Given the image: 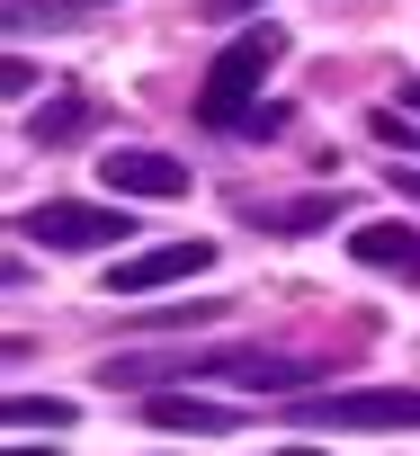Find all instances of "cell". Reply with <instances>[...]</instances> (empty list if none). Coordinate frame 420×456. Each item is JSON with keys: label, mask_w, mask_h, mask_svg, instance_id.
<instances>
[{"label": "cell", "mask_w": 420, "mask_h": 456, "mask_svg": "<svg viewBox=\"0 0 420 456\" xmlns=\"http://www.w3.org/2000/svg\"><path fill=\"white\" fill-rule=\"evenodd\" d=\"M206 10H215V19H233V10H251V0H206Z\"/></svg>", "instance_id": "obj_12"}, {"label": "cell", "mask_w": 420, "mask_h": 456, "mask_svg": "<svg viewBox=\"0 0 420 456\" xmlns=\"http://www.w3.org/2000/svg\"><path fill=\"white\" fill-rule=\"evenodd\" d=\"M99 179H108V188H125V197H152V206H161V197H188V170H179L170 152H134V143H125V152H108V161H99Z\"/></svg>", "instance_id": "obj_6"}, {"label": "cell", "mask_w": 420, "mask_h": 456, "mask_svg": "<svg viewBox=\"0 0 420 456\" xmlns=\"http://www.w3.org/2000/svg\"><path fill=\"white\" fill-rule=\"evenodd\" d=\"M215 269V242H152V251H134V260H108V296H152V287H188V278H206Z\"/></svg>", "instance_id": "obj_4"}, {"label": "cell", "mask_w": 420, "mask_h": 456, "mask_svg": "<svg viewBox=\"0 0 420 456\" xmlns=\"http://www.w3.org/2000/svg\"><path fill=\"white\" fill-rule=\"evenodd\" d=\"M81 403H54V394H10V429H72Z\"/></svg>", "instance_id": "obj_8"}, {"label": "cell", "mask_w": 420, "mask_h": 456, "mask_svg": "<svg viewBox=\"0 0 420 456\" xmlns=\"http://www.w3.org/2000/svg\"><path fill=\"white\" fill-rule=\"evenodd\" d=\"M349 260L376 269V278L420 287V233H411V224H358V233H349Z\"/></svg>", "instance_id": "obj_5"}, {"label": "cell", "mask_w": 420, "mask_h": 456, "mask_svg": "<svg viewBox=\"0 0 420 456\" xmlns=\"http://www.w3.org/2000/svg\"><path fill=\"white\" fill-rule=\"evenodd\" d=\"M143 420H152V429H188V438H224V429H242L233 403H188V394H152Z\"/></svg>", "instance_id": "obj_7"}, {"label": "cell", "mask_w": 420, "mask_h": 456, "mask_svg": "<svg viewBox=\"0 0 420 456\" xmlns=\"http://www.w3.org/2000/svg\"><path fill=\"white\" fill-rule=\"evenodd\" d=\"M242 215H251V224H287V233H295V224H322V215H331V197H304V206H260V197H251Z\"/></svg>", "instance_id": "obj_10"}, {"label": "cell", "mask_w": 420, "mask_h": 456, "mask_svg": "<svg viewBox=\"0 0 420 456\" xmlns=\"http://www.w3.org/2000/svg\"><path fill=\"white\" fill-rule=\"evenodd\" d=\"M278 456H331V447H278Z\"/></svg>", "instance_id": "obj_13"}, {"label": "cell", "mask_w": 420, "mask_h": 456, "mask_svg": "<svg viewBox=\"0 0 420 456\" xmlns=\"http://www.w3.org/2000/svg\"><path fill=\"white\" fill-rule=\"evenodd\" d=\"M81 10H90V0H81Z\"/></svg>", "instance_id": "obj_15"}, {"label": "cell", "mask_w": 420, "mask_h": 456, "mask_svg": "<svg viewBox=\"0 0 420 456\" xmlns=\"http://www.w3.org/2000/svg\"><path fill=\"white\" fill-rule=\"evenodd\" d=\"M81 117H90L81 99H54V108H36V117H28V134H36V143H72V134H81Z\"/></svg>", "instance_id": "obj_9"}, {"label": "cell", "mask_w": 420, "mask_h": 456, "mask_svg": "<svg viewBox=\"0 0 420 456\" xmlns=\"http://www.w3.org/2000/svg\"><path fill=\"white\" fill-rule=\"evenodd\" d=\"M10 456H36V447H28V438H19V447H10Z\"/></svg>", "instance_id": "obj_14"}, {"label": "cell", "mask_w": 420, "mask_h": 456, "mask_svg": "<svg viewBox=\"0 0 420 456\" xmlns=\"http://www.w3.org/2000/svg\"><path fill=\"white\" fill-rule=\"evenodd\" d=\"M19 233L45 242V251H117L125 242V206H81V197H54L36 215H19Z\"/></svg>", "instance_id": "obj_3"}, {"label": "cell", "mask_w": 420, "mask_h": 456, "mask_svg": "<svg viewBox=\"0 0 420 456\" xmlns=\"http://www.w3.org/2000/svg\"><path fill=\"white\" fill-rule=\"evenodd\" d=\"M278 54H287V37L260 19V28H242L215 63H206V81H197V117L206 126H224V134H242L251 126V108H260V81L278 72Z\"/></svg>", "instance_id": "obj_1"}, {"label": "cell", "mask_w": 420, "mask_h": 456, "mask_svg": "<svg viewBox=\"0 0 420 456\" xmlns=\"http://www.w3.org/2000/svg\"><path fill=\"white\" fill-rule=\"evenodd\" d=\"M287 117H295V108H278V99H260V108H251V126H242V134H260V143H269V134H287Z\"/></svg>", "instance_id": "obj_11"}, {"label": "cell", "mask_w": 420, "mask_h": 456, "mask_svg": "<svg viewBox=\"0 0 420 456\" xmlns=\"http://www.w3.org/2000/svg\"><path fill=\"white\" fill-rule=\"evenodd\" d=\"M313 429H420V394L411 385H358V394H322V403H278Z\"/></svg>", "instance_id": "obj_2"}]
</instances>
